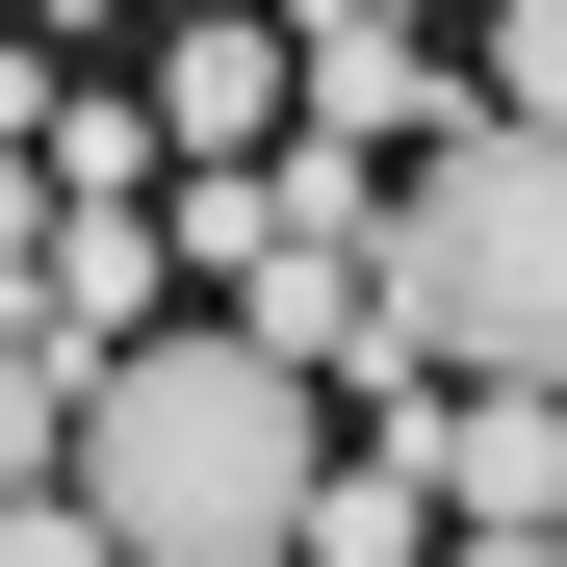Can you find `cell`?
Here are the masks:
<instances>
[{"instance_id": "6da1fadb", "label": "cell", "mask_w": 567, "mask_h": 567, "mask_svg": "<svg viewBox=\"0 0 567 567\" xmlns=\"http://www.w3.org/2000/svg\"><path fill=\"white\" fill-rule=\"evenodd\" d=\"M336 491V413L310 361L258 310L233 336H104V388H78V464L27 491V542H130V567H284Z\"/></svg>"}, {"instance_id": "7a4b0ae2", "label": "cell", "mask_w": 567, "mask_h": 567, "mask_svg": "<svg viewBox=\"0 0 567 567\" xmlns=\"http://www.w3.org/2000/svg\"><path fill=\"white\" fill-rule=\"evenodd\" d=\"M388 310L439 336V388H567V130H516V104H464L413 181H388Z\"/></svg>"}, {"instance_id": "3957f363", "label": "cell", "mask_w": 567, "mask_h": 567, "mask_svg": "<svg viewBox=\"0 0 567 567\" xmlns=\"http://www.w3.org/2000/svg\"><path fill=\"white\" fill-rule=\"evenodd\" d=\"M464 104H491V52H439V0H413V27H310V130H336V155H388V181H413Z\"/></svg>"}, {"instance_id": "277c9868", "label": "cell", "mask_w": 567, "mask_h": 567, "mask_svg": "<svg viewBox=\"0 0 567 567\" xmlns=\"http://www.w3.org/2000/svg\"><path fill=\"white\" fill-rule=\"evenodd\" d=\"M439 491H464V542H567V388L491 361V388L439 413Z\"/></svg>"}, {"instance_id": "5b68a950", "label": "cell", "mask_w": 567, "mask_h": 567, "mask_svg": "<svg viewBox=\"0 0 567 567\" xmlns=\"http://www.w3.org/2000/svg\"><path fill=\"white\" fill-rule=\"evenodd\" d=\"M491 104H516V130H567V0H491Z\"/></svg>"}, {"instance_id": "8992f818", "label": "cell", "mask_w": 567, "mask_h": 567, "mask_svg": "<svg viewBox=\"0 0 567 567\" xmlns=\"http://www.w3.org/2000/svg\"><path fill=\"white\" fill-rule=\"evenodd\" d=\"M310 27H413V0H310Z\"/></svg>"}, {"instance_id": "52a82bcc", "label": "cell", "mask_w": 567, "mask_h": 567, "mask_svg": "<svg viewBox=\"0 0 567 567\" xmlns=\"http://www.w3.org/2000/svg\"><path fill=\"white\" fill-rule=\"evenodd\" d=\"M155 27H181V0H155Z\"/></svg>"}]
</instances>
